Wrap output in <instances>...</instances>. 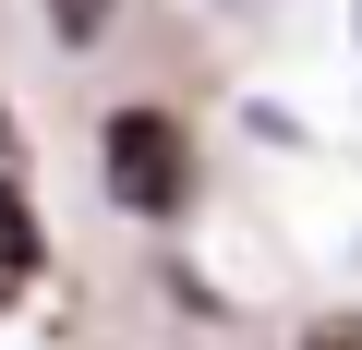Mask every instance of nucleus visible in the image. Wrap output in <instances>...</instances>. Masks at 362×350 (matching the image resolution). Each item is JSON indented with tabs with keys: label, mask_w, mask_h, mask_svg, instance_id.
<instances>
[{
	"label": "nucleus",
	"mask_w": 362,
	"mask_h": 350,
	"mask_svg": "<svg viewBox=\"0 0 362 350\" xmlns=\"http://www.w3.org/2000/svg\"><path fill=\"white\" fill-rule=\"evenodd\" d=\"M242 13H254V0H242Z\"/></svg>",
	"instance_id": "obj_6"
},
{
	"label": "nucleus",
	"mask_w": 362,
	"mask_h": 350,
	"mask_svg": "<svg viewBox=\"0 0 362 350\" xmlns=\"http://www.w3.org/2000/svg\"><path fill=\"white\" fill-rule=\"evenodd\" d=\"M97 25H109V0H49V37L61 49H97Z\"/></svg>",
	"instance_id": "obj_2"
},
{
	"label": "nucleus",
	"mask_w": 362,
	"mask_h": 350,
	"mask_svg": "<svg viewBox=\"0 0 362 350\" xmlns=\"http://www.w3.org/2000/svg\"><path fill=\"white\" fill-rule=\"evenodd\" d=\"M97 169H109V206H133V218H169L181 194H194V145H181L169 109H121Z\"/></svg>",
	"instance_id": "obj_1"
},
{
	"label": "nucleus",
	"mask_w": 362,
	"mask_h": 350,
	"mask_svg": "<svg viewBox=\"0 0 362 350\" xmlns=\"http://www.w3.org/2000/svg\"><path fill=\"white\" fill-rule=\"evenodd\" d=\"M302 350H362V326H314V338H302Z\"/></svg>",
	"instance_id": "obj_4"
},
{
	"label": "nucleus",
	"mask_w": 362,
	"mask_h": 350,
	"mask_svg": "<svg viewBox=\"0 0 362 350\" xmlns=\"http://www.w3.org/2000/svg\"><path fill=\"white\" fill-rule=\"evenodd\" d=\"M25 254H37V242H25V206H13V182H0V290L25 278Z\"/></svg>",
	"instance_id": "obj_3"
},
{
	"label": "nucleus",
	"mask_w": 362,
	"mask_h": 350,
	"mask_svg": "<svg viewBox=\"0 0 362 350\" xmlns=\"http://www.w3.org/2000/svg\"><path fill=\"white\" fill-rule=\"evenodd\" d=\"M350 37H362V0H350Z\"/></svg>",
	"instance_id": "obj_5"
}]
</instances>
